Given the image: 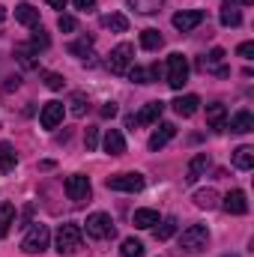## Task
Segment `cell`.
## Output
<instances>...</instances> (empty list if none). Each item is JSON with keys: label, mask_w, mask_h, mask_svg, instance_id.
<instances>
[{"label": "cell", "mask_w": 254, "mask_h": 257, "mask_svg": "<svg viewBox=\"0 0 254 257\" xmlns=\"http://www.w3.org/2000/svg\"><path fill=\"white\" fill-rule=\"evenodd\" d=\"M63 102H45V108H42V114H39V123L42 128H57L63 123Z\"/></svg>", "instance_id": "30bf717a"}, {"label": "cell", "mask_w": 254, "mask_h": 257, "mask_svg": "<svg viewBox=\"0 0 254 257\" xmlns=\"http://www.w3.org/2000/svg\"><path fill=\"white\" fill-rule=\"evenodd\" d=\"M81 242H84V230L78 224H60L57 239H54V245H57L60 254H75L81 248Z\"/></svg>", "instance_id": "7a4b0ae2"}, {"label": "cell", "mask_w": 254, "mask_h": 257, "mask_svg": "<svg viewBox=\"0 0 254 257\" xmlns=\"http://www.w3.org/2000/svg\"><path fill=\"white\" fill-rule=\"evenodd\" d=\"M102 27L114 30V33H126L129 30V18L120 12H111V15H102Z\"/></svg>", "instance_id": "484cf974"}, {"label": "cell", "mask_w": 254, "mask_h": 257, "mask_svg": "<svg viewBox=\"0 0 254 257\" xmlns=\"http://www.w3.org/2000/svg\"><path fill=\"white\" fill-rule=\"evenodd\" d=\"M66 3H69V0H48V6H54V9H63Z\"/></svg>", "instance_id": "7bdbcfd3"}, {"label": "cell", "mask_w": 254, "mask_h": 257, "mask_svg": "<svg viewBox=\"0 0 254 257\" xmlns=\"http://www.w3.org/2000/svg\"><path fill=\"white\" fill-rule=\"evenodd\" d=\"M126 75L132 78V81H135V84H153V81L159 78V66H153V69H144V66H132Z\"/></svg>", "instance_id": "ffe728a7"}, {"label": "cell", "mask_w": 254, "mask_h": 257, "mask_svg": "<svg viewBox=\"0 0 254 257\" xmlns=\"http://www.w3.org/2000/svg\"><path fill=\"white\" fill-rule=\"evenodd\" d=\"M132 60H135V48H132L129 42H120V45L108 54V69H111L114 75H126L129 69H132Z\"/></svg>", "instance_id": "277c9868"}, {"label": "cell", "mask_w": 254, "mask_h": 257, "mask_svg": "<svg viewBox=\"0 0 254 257\" xmlns=\"http://www.w3.org/2000/svg\"><path fill=\"white\" fill-rule=\"evenodd\" d=\"M206 239H209L206 224H191V227H186V230L180 233V248H183L186 254H197V251L206 248Z\"/></svg>", "instance_id": "6da1fadb"}, {"label": "cell", "mask_w": 254, "mask_h": 257, "mask_svg": "<svg viewBox=\"0 0 254 257\" xmlns=\"http://www.w3.org/2000/svg\"><path fill=\"white\" fill-rule=\"evenodd\" d=\"M174 233H177V218H165V221H159V227H156V239H159V242L171 239Z\"/></svg>", "instance_id": "4dcf8cb0"}, {"label": "cell", "mask_w": 254, "mask_h": 257, "mask_svg": "<svg viewBox=\"0 0 254 257\" xmlns=\"http://www.w3.org/2000/svg\"><path fill=\"white\" fill-rule=\"evenodd\" d=\"M186 81H189V60L183 54H171L168 57V84H171V90H183Z\"/></svg>", "instance_id": "5b68a950"}, {"label": "cell", "mask_w": 254, "mask_h": 257, "mask_svg": "<svg viewBox=\"0 0 254 257\" xmlns=\"http://www.w3.org/2000/svg\"><path fill=\"white\" fill-rule=\"evenodd\" d=\"M200 21H203V12H200V9H183V12H177V15H174V27H177L180 33L194 30Z\"/></svg>", "instance_id": "7c38bea8"}, {"label": "cell", "mask_w": 254, "mask_h": 257, "mask_svg": "<svg viewBox=\"0 0 254 257\" xmlns=\"http://www.w3.org/2000/svg\"><path fill=\"white\" fill-rule=\"evenodd\" d=\"M230 132H239V135L254 132V117H251V111H236V114L230 117Z\"/></svg>", "instance_id": "d6986e66"}, {"label": "cell", "mask_w": 254, "mask_h": 257, "mask_svg": "<svg viewBox=\"0 0 254 257\" xmlns=\"http://www.w3.org/2000/svg\"><path fill=\"white\" fill-rule=\"evenodd\" d=\"M12 224H15V206L12 203H0V239L9 233Z\"/></svg>", "instance_id": "4316f807"}, {"label": "cell", "mask_w": 254, "mask_h": 257, "mask_svg": "<svg viewBox=\"0 0 254 257\" xmlns=\"http://www.w3.org/2000/svg\"><path fill=\"white\" fill-rule=\"evenodd\" d=\"M72 3H75L78 12H93L96 9V0H72Z\"/></svg>", "instance_id": "60d3db41"}, {"label": "cell", "mask_w": 254, "mask_h": 257, "mask_svg": "<svg viewBox=\"0 0 254 257\" xmlns=\"http://www.w3.org/2000/svg\"><path fill=\"white\" fill-rule=\"evenodd\" d=\"M66 194H69L72 203H84V200H90L93 186H90V180H87L84 174H72V177L66 180Z\"/></svg>", "instance_id": "52a82bcc"}, {"label": "cell", "mask_w": 254, "mask_h": 257, "mask_svg": "<svg viewBox=\"0 0 254 257\" xmlns=\"http://www.w3.org/2000/svg\"><path fill=\"white\" fill-rule=\"evenodd\" d=\"M221 206H224V212H230V215H245V212H248V197H245V192L233 189V192L224 194Z\"/></svg>", "instance_id": "8fae6325"}, {"label": "cell", "mask_w": 254, "mask_h": 257, "mask_svg": "<svg viewBox=\"0 0 254 257\" xmlns=\"http://www.w3.org/2000/svg\"><path fill=\"white\" fill-rule=\"evenodd\" d=\"M162 111H165V102H147V105L141 108V114H132V117H126V126L129 128L150 126V123H156V120L162 117Z\"/></svg>", "instance_id": "ba28073f"}, {"label": "cell", "mask_w": 254, "mask_h": 257, "mask_svg": "<svg viewBox=\"0 0 254 257\" xmlns=\"http://www.w3.org/2000/svg\"><path fill=\"white\" fill-rule=\"evenodd\" d=\"M57 27H60L63 33H72V30H78V21H75L72 15H60V18H57Z\"/></svg>", "instance_id": "74e56055"}, {"label": "cell", "mask_w": 254, "mask_h": 257, "mask_svg": "<svg viewBox=\"0 0 254 257\" xmlns=\"http://www.w3.org/2000/svg\"><path fill=\"white\" fill-rule=\"evenodd\" d=\"M3 18H6V6H0V21H3Z\"/></svg>", "instance_id": "ee69618b"}, {"label": "cell", "mask_w": 254, "mask_h": 257, "mask_svg": "<svg viewBox=\"0 0 254 257\" xmlns=\"http://www.w3.org/2000/svg\"><path fill=\"white\" fill-rule=\"evenodd\" d=\"M221 63H224V48H212V51L200 60V66H203L206 72H215V75L227 78V75H230V69H227V66H221Z\"/></svg>", "instance_id": "4fadbf2b"}, {"label": "cell", "mask_w": 254, "mask_h": 257, "mask_svg": "<svg viewBox=\"0 0 254 257\" xmlns=\"http://www.w3.org/2000/svg\"><path fill=\"white\" fill-rule=\"evenodd\" d=\"M233 165L239 171H251L254 168V147H236L233 150Z\"/></svg>", "instance_id": "cb8c5ba5"}, {"label": "cell", "mask_w": 254, "mask_h": 257, "mask_svg": "<svg viewBox=\"0 0 254 257\" xmlns=\"http://www.w3.org/2000/svg\"><path fill=\"white\" fill-rule=\"evenodd\" d=\"M15 57H18V63L24 66V69L36 66V51H33L30 45H18V48H15Z\"/></svg>", "instance_id": "d6a6232c"}, {"label": "cell", "mask_w": 254, "mask_h": 257, "mask_svg": "<svg viewBox=\"0 0 254 257\" xmlns=\"http://www.w3.org/2000/svg\"><path fill=\"white\" fill-rule=\"evenodd\" d=\"M108 189L111 192H141L144 177L141 174H114V177H108Z\"/></svg>", "instance_id": "9c48e42d"}, {"label": "cell", "mask_w": 254, "mask_h": 257, "mask_svg": "<svg viewBox=\"0 0 254 257\" xmlns=\"http://www.w3.org/2000/svg\"><path fill=\"white\" fill-rule=\"evenodd\" d=\"M87 236H93V239H108V236H114V221H111V215H108V212H93V215H87Z\"/></svg>", "instance_id": "8992f818"}, {"label": "cell", "mask_w": 254, "mask_h": 257, "mask_svg": "<svg viewBox=\"0 0 254 257\" xmlns=\"http://www.w3.org/2000/svg\"><path fill=\"white\" fill-rule=\"evenodd\" d=\"M236 54H239V57H245V60H251V57H254V42H242V45L236 48Z\"/></svg>", "instance_id": "ab89813d"}, {"label": "cell", "mask_w": 254, "mask_h": 257, "mask_svg": "<svg viewBox=\"0 0 254 257\" xmlns=\"http://www.w3.org/2000/svg\"><path fill=\"white\" fill-rule=\"evenodd\" d=\"M90 48H93V39H87V36H84V39H78V42H72V45H69V54L84 57L87 63H93V60H90V57H93V54H90Z\"/></svg>", "instance_id": "f546056e"}, {"label": "cell", "mask_w": 254, "mask_h": 257, "mask_svg": "<svg viewBox=\"0 0 254 257\" xmlns=\"http://www.w3.org/2000/svg\"><path fill=\"white\" fill-rule=\"evenodd\" d=\"M84 144H87V150H96V147H99V132H96V128H87Z\"/></svg>", "instance_id": "f35d334b"}, {"label": "cell", "mask_w": 254, "mask_h": 257, "mask_svg": "<svg viewBox=\"0 0 254 257\" xmlns=\"http://www.w3.org/2000/svg\"><path fill=\"white\" fill-rule=\"evenodd\" d=\"M15 165H18L15 147L3 141V144H0V171H3V174H9V171H15Z\"/></svg>", "instance_id": "603a6c76"}, {"label": "cell", "mask_w": 254, "mask_h": 257, "mask_svg": "<svg viewBox=\"0 0 254 257\" xmlns=\"http://www.w3.org/2000/svg\"><path fill=\"white\" fill-rule=\"evenodd\" d=\"M120 257H144V242L141 239H126L120 245Z\"/></svg>", "instance_id": "836d02e7"}, {"label": "cell", "mask_w": 254, "mask_h": 257, "mask_svg": "<svg viewBox=\"0 0 254 257\" xmlns=\"http://www.w3.org/2000/svg\"><path fill=\"white\" fill-rule=\"evenodd\" d=\"M114 114H117V105H114V102H108V105L102 108V117H114Z\"/></svg>", "instance_id": "b9f144b4"}, {"label": "cell", "mask_w": 254, "mask_h": 257, "mask_svg": "<svg viewBox=\"0 0 254 257\" xmlns=\"http://www.w3.org/2000/svg\"><path fill=\"white\" fill-rule=\"evenodd\" d=\"M63 75H57V72H48V75H45V87H48V90H63Z\"/></svg>", "instance_id": "8d00e7d4"}, {"label": "cell", "mask_w": 254, "mask_h": 257, "mask_svg": "<svg viewBox=\"0 0 254 257\" xmlns=\"http://www.w3.org/2000/svg\"><path fill=\"white\" fill-rule=\"evenodd\" d=\"M197 105H200L197 96H180V99H174V111H177L180 117H191V114L197 111Z\"/></svg>", "instance_id": "d4e9b609"}, {"label": "cell", "mask_w": 254, "mask_h": 257, "mask_svg": "<svg viewBox=\"0 0 254 257\" xmlns=\"http://www.w3.org/2000/svg\"><path fill=\"white\" fill-rule=\"evenodd\" d=\"M15 21H21L24 27H39V9L30 3H18L15 6Z\"/></svg>", "instance_id": "ac0fdd59"}, {"label": "cell", "mask_w": 254, "mask_h": 257, "mask_svg": "<svg viewBox=\"0 0 254 257\" xmlns=\"http://www.w3.org/2000/svg\"><path fill=\"white\" fill-rule=\"evenodd\" d=\"M162 3H165V0H129V6H132V9H138V12H144V15L159 12V9H162Z\"/></svg>", "instance_id": "1f68e13d"}, {"label": "cell", "mask_w": 254, "mask_h": 257, "mask_svg": "<svg viewBox=\"0 0 254 257\" xmlns=\"http://www.w3.org/2000/svg\"><path fill=\"white\" fill-rule=\"evenodd\" d=\"M206 168H209V156H206V153H197V156H194V159L189 162V171H186V183H194V180H197V177H200Z\"/></svg>", "instance_id": "44dd1931"}, {"label": "cell", "mask_w": 254, "mask_h": 257, "mask_svg": "<svg viewBox=\"0 0 254 257\" xmlns=\"http://www.w3.org/2000/svg\"><path fill=\"white\" fill-rule=\"evenodd\" d=\"M224 257H236V254H224Z\"/></svg>", "instance_id": "f6af8a7d"}, {"label": "cell", "mask_w": 254, "mask_h": 257, "mask_svg": "<svg viewBox=\"0 0 254 257\" xmlns=\"http://www.w3.org/2000/svg\"><path fill=\"white\" fill-rule=\"evenodd\" d=\"M206 126L212 128V132H224V126H227V108L221 102L206 105Z\"/></svg>", "instance_id": "5bb4252c"}, {"label": "cell", "mask_w": 254, "mask_h": 257, "mask_svg": "<svg viewBox=\"0 0 254 257\" xmlns=\"http://www.w3.org/2000/svg\"><path fill=\"white\" fill-rule=\"evenodd\" d=\"M141 45H144L147 51H159V48L165 45V39H162V33H159V30H153V27H150V30H144V33H141Z\"/></svg>", "instance_id": "83f0119b"}, {"label": "cell", "mask_w": 254, "mask_h": 257, "mask_svg": "<svg viewBox=\"0 0 254 257\" xmlns=\"http://www.w3.org/2000/svg\"><path fill=\"white\" fill-rule=\"evenodd\" d=\"M174 135H177V126H174V123H159V128L150 135V150H153V153H159V150L174 138Z\"/></svg>", "instance_id": "2e32d148"}, {"label": "cell", "mask_w": 254, "mask_h": 257, "mask_svg": "<svg viewBox=\"0 0 254 257\" xmlns=\"http://www.w3.org/2000/svg\"><path fill=\"white\" fill-rule=\"evenodd\" d=\"M200 209H212L215 203H218V194H215V189H200V192H194V197H191Z\"/></svg>", "instance_id": "f1b7e54d"}, {"label": "cell", "mask_w": 254, "mask_h": 257, "mask_svg": "<svg viewBox=\"0 0 254 257\" xmlns=\"http://www.w3.org/2000/svg\"><path fill=\"white\" fill-rule=\"evenodd\" d=\"M48 45H51V39H48V33H45L42 27H33V39H30V48H33V51H39V48L45 51Z\"/></svg>", "instance_id": "e575fe53"}, {"label": "cell", "mask_w": 254, "mask_h": 257, "mask_svg": "<svg viewBox=\"0 0 254 257\" xmlns=\"http://www.w3.org/2000/svg\"><path fill=\"white\" fill-rule=\"evenodd\" d=\"M135 227H141V230H150V227H156L159 224V212L156 209H135Z\"/></svg>", "instance_id": "7402d4cb"}, {"label": "cell", "mask_w": 254, "mask_h": 257, "mask_svg": "<svg viewBox=\"0 0 254 257\" xmlns=\"http://www.w3.org/2000/svg\"><path fill=\"white\" fill-rule=\"evenodd\" d=\"M105 153L108 156H123L126 153V138H123L120 128H108V135H105Z\"/></svg>", "instance_id": "e0dca14e"}, {"label": "cell", "mask_w": 254, "mask_h": 257, "mask_svg": "<svg viewBox=\"0 0 254 257\" xmlns=\"http://www.w3.org/2000/svg\"><path fill=\"white\" fill-rule=\"evenodd\" d=\"M218 21H221L224 27H239V24H242L239 3H236V0H224V3H221V12H218Z\"/></svg>", "instance_id": "9a60e30c"}, {"label": "cell", "mask_w": 254, "mask_h": 257, "mask_svg": "<svg viewBox=\"0 0 254 257\" xmlns=\"http://www.w3.org/2000/svg\"><path fill=\"white\" fill-rule=\"evenodd\" d=\"M48 242H51L48 224H33V227L27 230L24 242H21V251H24V254H42V251L48 248Z\"/></svg>", "instance_id": "3957f363"}, {"label": "cell", "mask_w": 254, "mask_h": 257, "mask_svg": "<svg viewBox=\"0 0 254 257\" xmlns=\"http://www.w3.org/2000/svg\"><path fill=\"white\" fill-rule=\"evenodd\" d=\"M72 114H75V117H84V114H87V96H84V93H75V96H72Z\"/></svg>", "instance_id": "d590c367"}]
</instances>
